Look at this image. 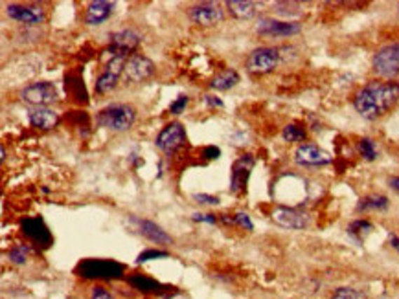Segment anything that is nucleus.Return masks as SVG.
<instances>
[{
	"mask_svg": "<svg viewBox=\"0 0 399 299\" xmlns=\"http://www.w3.org/2000/svg\"><path fill=\"white\" fill-rule=\"evenodd\" d=\"M127 59L129 57H122V55H111V59L107 61V64H105V68L102 70V74L97 76L96 85H94L97 94L107 96V94H111L112 90H116L118 83H120V78H122L123 72H126Z\"/></svg>",
	"mask_w": 399,
	"mask_h": 299,
	"instance_id": "obj_8",
	"label": "nucleus"
},
{
	"mask_svg": "<svg viewBox=\"0 0 399 299\" xmlns=\"http://www.w3.org/2000/svg\"><path fill=\"white\" fill-rule=\"evenodd\" d=\"M295 162L302 167H324L333 162V156L318 145L302 144L295 151Z\"/></svg>",
	"mask_w": 399,
	"mask_h": 299,
	"instance_id": "obj_17",
	"label": "nucleus"
},
{
	"mask_svg": "<svg viewBox=\"0 0 399 299\" xmlns=\"http://www.w3.org/2000/svg\"><path fill=\"white\" fill-rule=\"evenodd\" d=\"M219 221L223 222L224 226H236L234 215H232V217H230L229 213H221V215H219Z\"/></svg>",
	"mask_w": 399,
	"mask_h": 299,
	"instance_id": "obj_39",
	"label": "nucleus"
},
{
	"mask_svg": "<svg viewBox=\"0 0 399 299\" xmlns=\"http://www.w3.org/2000/svg\"><path fill=\"white\" fill-rule=\"evenodd\" d=\"M188 103H190V96H188V94H179L175 102L170 103V109H168V111H170V114H173V116H179V114H182V112L186 111Z\"/></svg>",
	"mask_w": 399,
	"mask_h": 299,
	"instance_id": "obj_32",
	"label": "nucleus"
},
{
	"mask_svg": "<svg viewBox=\"0 0 399 299\" xmlns=\"http://www.w3.org/2000/svg\"><path fill=\"white\" fill-rule=\"evenodd\" d=\"M302 32V25L297 20H278L271 17H262L256 25V34L263 37H292Z\"/></svg>",
	"mask_w": 399,
	"mask_h": 299,
	"instance_id": "obj_14",
	"label": "nucleus"
},
{
	"mask_svg": "<svg viewBox=\"0 0 399 299\" xmlns=\"http://www.w3.org/2000/svg\"><path fill=\"white\" fill-rule=\"evenodd\" d=\"M126 272L127 268L122 263L114 259H96V257L79 260L74 268V274L87 281H118L126 277Z\"/></svg>",
	"mask_w": 399,
	"mask_h": 299,
	"instance_id": "obj_2",
	"label": "nucleus"
},
{
	"mask_svg": "<svg viewBox=\"0 0 399 299\" xmlns=\"http://www.w3.org/2000/svg\"><path fill=\"white\" fill-rule=\"evenodd\" d=\"M234 222H236V226L243 228V230H247V232H252L254 230V222L250 221L248 213H245V211L234 213Z\"/></svg>",
	"mask_w": 399,
	"mask_h": 299,
	"instance_id": "obj_33",
	"label": "nucleus"
},
{
	"mask_svg": "<svg viewBox=\"0 0 399 299\" xmlns=\"http://www.w3.org/2000/svg\"><path fill=\"white\" fill-rule=\"evenodd\" d=\"M29 125L39 130H52L58 127L59 114L52 106H37L28 112Z\"/></svg>",
	"mask_w": 399,
	"mask_h": 299,
	"instance_id": "obj_22",
	"label": "nucleus"
},
{
	"mask_svg": "<svg viewBox=\"0 0 399 299\" xmlns=\"http://www.w3.org/2000/svg\"><path fill=\"white\" fill-rule=\"evenodd\" d=\"M131 222L137 226L138 233L142 237H146L147 241L155 242V244H173V237L170 233L165 232L164 228L158 226L156 222L153 221H147V218H138V217H131Z\"/></svg>",
	"mask_w": 399,
	"mask_h": 299,
	"instance_id": "obj_20",
	"label": "nucleus"
},
{
	"mask_svg": "<svg viewBox=\"0 0 399 299\" xmlns=\"http://www.w3.org/2000/svg\"><path fill=\"white\" fill-rule=\"evenodd\" d=\"M194 200L201 206H217L219 204V198L214 197V195H206V193H197L194 195Z\"/></svg>",
	"mask_w": 399,
	"mask_h": 299,
	"instance_id": "obj_35",
	"label": "nucleus"
},
{
	"mask_svg": "<svg viewBox=\"0 0 399 299\" xmlns=\"http://www.w3.org/2000/svg\"><path fill=\"white\" fill-rule=\"evenodd\" d=\"M116 4L111 0H94L85 6V13H83V22L87 26H102L105 25L114 13Z\"/></svg>",
	"mask_w": 399,
	"mask_h": 299,
	"instance_id": "obj_19",
	"label": "nucleus"
},
{
	"mask_svg": "<svg viewBox=\"0 0 399 299\" xmlns=\"http://www.w3.org/2000/svg\"><path fill=\"white\" fill-rule=\"evenodd\" d=\"M201 155L205 156L206 160H217L221 156V149L219 147H215V145H206V147H203V151H201Z\"/></svg>",
	"mask_w": 399,
	"mask_h": 299,
	"instance_id": "obj_37",
	"label": "nucleus"
},
{
	"mask_svg": "<svg viewBox=\"0 0 399 299\" xmlns=\"http://www.w3.org/2000/svg\"><path fill=\"white\" fill-rule=\"evenodd\" d=\"M20 99L26 105L34 106H52L59 102V92L54 83L50 81H37L32 83L19 92Z\"/></svg>",
	"mask_w": 399,
	"mask_h": 299,
	"instance_id": "obj_5",
	"label": "nucleus"
},
{
	"mask_svg": "<svg viewBox=\"0 0 399 299\" xmlns=\"http://www.w3.org/2000/svg\"><path fill=\"white\" fill-rule=\"evenodd\" d=\"M388 241H390V246L394 248V250L399 253V235H394V233H390Z\"/></svg>",
	"mask_w": 399,
	"mask_h": 299,
	"instance_id": "obj_40",
	"label": "nucleus"
},
{
	"mask_svg": "<svg viewBox=\"0 0 399 299\" xmlns=\"http://www.w3.org/2000/svg\"><path fill=\"white\" fill-rule=\"evenodd\" d=\"M19 230L32 244L41 250H48L54 244V235L43 217H25L19 222Z\"/></svg>",
	"mask_w": 399,
	"mask_h": 299,
	"instance_id": "obj_10",
	"label": "nucleus"
},
{
	"mask_svg": "<svg viewBox=\"0 0 399 299\" xmlns=\"http://www.w3.org/2000/svg\"><path fill=\"white\" fill-rule=\"evenodd\" d=\"M372 70L383 81L399 78V43L383 44L372 57Z\"/></svg>",
	"mask_w": 399,
	"mask_h": 299,
	"instance_id": "obj_4",
	"label": "nucleus"
},
{
	"mask_svg": "<svg viewBox=\"0 0 399 299\" xmlns=\"http://www.w3.org/2000/svg\"><path fill=\"white\" fill-rule=\"evenodd\" d=\"M205 103L210 106V109H224L223 99H221V97H217V96H214V94H206Z\"/></svg>",
	"mask_w": 399,
	"mask_h": 299,
	"instance_id": "obj_38",
	"label": "nucleus"
},
{
	"mask_svg": "<svg viewBox=\"0 0 399 299\" xmlns=\"http://www.w3.org/2000/svg\"><path fill=\"white\" fill-rule=\"evenodd\" d=\"M127 285L131 286L133 290L142 292V294H158L164 295V298H170V294L177 292L175 286L162 285L161 281L153 279L149 275L140 274V272H135V274H129L126 277Z\"/></svg>",
	"mask_w": 399,
	"mask_h": 299,
	"instance_id": "obj_18",
	"label": "nucleus"
},
{
	"mask_svg": "<svg viewBox=\"0 0 399 299\" xmlns=\"http://www.w3.org/2000/svg\"><path fill=\"white\" fill-rule=\"evenodd\" d=\"M388 208V197L379 193L366 195L357 204V211H385Z\"/></svg>",
	"mask_w": 399,
	"mask_h": 299,
	"instance_id": "obj_25",
	"label": "nucleus"
},
{
	"mask_svg": "<svg viewBox=\"0 0 399 299\" xmlns=\"http://www.w3.org/2000/svg\"><path fill=\"white\" fill-rule=\"evenodd\" d=\"M280 50L274 48V46H259V48H254L252 52L248 53L247 61V70L248 74L252 76H265V74L274 72V68L280 63Z\"/></svg>",
	"mask_w": 399,
	"mask_h": 299,
	"instance_id": "obj_7",
	"label": "nucleus"
},
{
	"mask_svg": "<svg viewBox=\"0 0 399 299\" xmlns=\"http://www.w3.org/2000/svg\"><path fill=\"white\" fill-rule=\"evenodd\" d=\"M330 299H368L365 292H360L357 288H351V286H341L337 288Z\"/></svg>",
	"mask_w": 399,
	"mask_h": 299,
	"instance_id": "obj_31",
	"label": "nucleus"
},
{
	"mask_svg": "<svg viewBox=\"0 0 399 299\" xmlns=\"http://www.w3.org/2000/svg\"><path fill=\"white\" fill-rule=\"evenodd\" d=\"M282 138L289 144H300V141H306L307 130L300 123H289V125L283 127Z\"/></svg>",
	"mask_w": 399,
	"mask_h": 299,
	"instance_id": "obj_26",
	"label": "nucleus"
},
{
	"mask_svg": "<svg viewBox=\"0 0 399 299\" xmlns=\"http://www.w3.org/2000/svg\"><path fill=\"white\" fill-rule=\"evenodd\" d=\"M398 17H399V4H398Z\"/></svg>",
	"mask_w": 399,
	"mask_h": 299,
	"instance_id": "obj_43",
	"label": "nucleus"
},
{
	"mask_svg": "<svg viewBox=\"0 0 399 299\" xmlns=\"http://www.w3.org/2000/svg\"><path fill=\"white\" fill-rule=\"evenodd\" d=\"M155 63L151 59L142 55V53H135L131 57L127 59L126 72H123V78L129 83H135V85H140V83L147 81L155 76Z\"/></svg>",
	"mask_w": 399,
	"mask_h": 299,
	"instance_id": "obj_16",
	"label": "nucleus"
},
{
	"mask_svg": "<svg viewBox=\"0 0 399 299\" xmlns=\"http://www.w3.org/2000/svg\"><path fill=\"white\" fill-rule=\"evenodd\" d=\"M388 186L394 189L395 193H399V176H390L388 179Z\"/></svg>",
	"mask_w": 399,
	"mask_h": 299,
	"instance_id": "obj_41",
	"label": "nucleus"
},
{
	"mask_svg": "<svg viewBox=\"0 0 399 299\" xmlns=\"http://www.w3.org/2000/svg\"><path fill=\"white\" fill-rule=\"evenodd\" d=\"M191 218L195 222H206V224H217V221H219L215 213H194Z\"/></svg>",
	"mask_w": 399,
	"mask_h": 299,
	"instance_id": "obj_36",
	"label": "nucleus"
},
{
	"mask_svg": "<svg viewBox=\"0 0 399 299\" xmlns=\"http://www.w3.org/2000/svg\"><path fill=\"white\" fill-rule=\"evenodd\" d=\"M188 144V134H186L184 125L180 121H170L162 127V130L156 134L155 145L156 149L162 151L164 155H175L177 151L182 149Z\"/></svg>",
	"mask_w": 399,
	"mask_h": 299,
	"instance_id": "obj_6",
	"label": "nucleus"
},
{
	"mask_svg": "<svg viewBox=\"0 0 399 299\" xmlns=\"http://www.w3.org/2000/svg\"><path fill=\"white\" fill-rule=\"evenodd\" d=\"M254 165H256V158L250 153H245L236 160L230 169V193L241 195L247 191V183Z\"/></svg>",
	"mask_w": 399,
	"mask_h": 299,
	"instance_id": "obj_15",
	"label": "nucleus"
},
{
	"mask_svg": "<svg viewBox=\"0 0 399 299\" xmlns=\"http://www.w3.org/2000/svg\"><path fill=\"white\" fill-rule=\"evenodd\" d=\"M88 299H116L112 295V292L109 288H105L103 285H94L90 290V295Z\"/></svg>",
	"mask_w": 399,
	"mask_h": 299,
	"instance_id": "obj_34",
	"label": "nucleus"
},
{
	"mask_svg": "<svg viewBox=\"0 0 399 299\" xmlns=\"http://www.w3.org/2000/svg\"><path fill=\"white\" fill-rule=\"evenodd\" d=\"M271 218L280 228L292 230V232H304V230L311 226V217L307 213L297 209L295 206H278L271 213Z\"/></svg>",
	"mask_w": 399,
	"mask_h": 299,
	"instance_id": "obj_11",
	"label": "nucleus"
},
{
	"mask_svg": "<svg viewBox=\"0 0 399 299\" xmlns=\"http://www.w3.org/2000/svg\"><path fill=\"white\" fill-rule=\"evenodd\" d=\"M135 121H137V109L129 103H111L103 106L96 116L97 127L116 134L131 130Z\"/></svg>",
	"mask_w": 399,
	"mask_h": 299,
	"instance_id": "obj_3",
	"label": "nucleus"
},
{
	"mask_svg": "<svg viewBox=\"0 0 399 299\" xmlns=\"http://www.w3.org/2000/svg\"><path fill=\"white\" fill-rule=\"evenodd\" d=\"M6 15L11 20L25 26H41L46 20V10L41 4H19L11 2L6 6Z\"/></svg>",
	"mask_w": 399,
	"mask_h": 299,
	"instance_id": "obj_13",
	"label": "nucleus"
},
{
	"mask_svg": "<svg viewBox=\"0 0 399 299\" xmlns=\"http://www.w3.org/2000/svg\"><path fill=\"white\" fill-rule=\"evenodd\" d=\"M372 230H374V224H372L370 221H366V218L353 221L350 226H348V232H350V235L357 237V239H363V237L368 235Z\"/></svg>",
	"mask_w": 399,
	"mask_h": 299,
	"instance_id": "obj_29",
	"label": "nucleus"
},
{
	"mask_svg": "<svg viewBox=\"0 0 399 299\" xmlns=\"http://www.w3.org/2000/svg\"><path fill=\"white\" fill-rule=\"evenodd\" d=\"M188 19L201 28H212L224 20V10L217 2H201L188 8Z\"/></svg>",
	"mask_w": 399,
	"mask_h": 299,
	"instance_id": "obj_12",
	"label": "nucleus"
},
{
	"mask_svg": "<svg viewBox=\"0 0 399 299\" xmlns=\"http://www.w3.org/2000/svg\"><path fill=\"white\" fill-rule=\"evenodd\" d=\"M357 151H359V155L366 160V162H374L377 158V145L372 138H360L359 144H357Z\"/></svg>",
	"mask_w": 399,
	"mask_h": 299,
	"instance_id": "obj_28",
	"label": "nucleus"
},
{
	"mask_svg": "<svg viewBox=\"0 0 399 299\" xmlns=\"http://www.w3.org/2000/svg\"><path fill=\"white\" fill-rule=\"evenodd\" d=\"M239 81H241V76H239L238 70H234V68H224V70H221V72L210 81V88L215 92H226L232 90Z\"/></svg>",
	"mask_w": 399,
	"mask_h": 299,
	"instance_id": "obj_24",
	"label": "nucleus"
},
{
	"mask_svg": "<svg viewBox=\"0 0 399 299\" xmlns=\"http://www.w3.org/2000/svg\"><path fill=\"white\" fill-rule=\"evenodd\" d=\"M142 43V34L135 28L118 29L109 37V46L105 52L109 55H122V57H131L138 50Z\"/></svg>",
	"mask_w": 399,
	"mask_h": 299,
	"instance_id": "obj_9",
	"label": "nucleus"
},
{
	"mask_svg": "<svg viewBox=\"0 0 399 299\" xmlns=\"http://www.w3.org/2000/svg\"><path fill=\"white\" fill-rule=\"evenodd\" d=\"M0 160H2V162H4V160H6V149H4V147L0 149Z\"/></svg>",
	"mask_w": 399,
	"mask_h": 299,
	"instance_id": "obj_42",
	"label": "nucleus"
},
{
	"mask_svg": "<svg viewBox=\"0 0 399 299\" xmlns=\"http://www.w3.org/2000/svg\"><path fill=\"white\" fill-rule=\"evenodd\" d=\"M65 90H67V96L78 105H88V102H90L83 76L78 70H70V72L65 74Z\"/></svg>",
	"mask_w": 399,
	"mask_h": 299,
	"instance_id": "obj_21",
	"label": "nucleus"
},
{
	"mask_svg": "<svg viewBox=\"0 0 399 299\" xmlns=\"http://www.w3.org/2000/svg\"><path fill=\"white\" fill-rule=\"evenodd\" d=\"M224 8L234 19L250 20L258 13L259 4L258 2H250V0H229V2H224Z\"/></svg>",
	"mask_w": 399,
	"mask_h": 299,
	"instance_id": "obj_23",
	"label": "nucleus"
},
{
	"mask_svg": "<svg viewBox=\"0 0 399 299\" xmlns=\"http://www.w3.org/2000/svg\"><path fill=\"white\" fill-rule=\"evenodd\" d=\"M8 259H10L11 265L25 266L29 259V244H25V242L13 244L8 251Z\"/></svg>",
	"mask_w": 399,
	"mask_h": 299,
	"instance_id": "obj_27",
	"label": "nucleus"
},
{
	"mask_svg": "<svg viewBox=\"0 0 399 299\" xmlns=\"http://www.w3.org/2000/svg\"><path fill=\"white\" fill-rule=\"evenodd\" d=\"M165 257H170V251L161 250V248H149V250H144L142 253H138L137 265H144V263L156 259H165Z\"/></svg>",
	"mask_w": 399,
	"mask_h": 299,
	"instance_id": "obj_30",
	"label": "nucleus"
},
{
	"mask_svg": "<svg viewBox=\"0 0 399 299\" xmlns=\"http://www.w3.org/2000/svg\"><path fill=\"white\" fill-rule=\"evenodd\" d=\"M399 102V83L374 79L359 88L353 96V109L360 118L375 121L386 116Z\"/></svg>",
	"mask_w": 399,
	"mask_h": 299,
	"instance_id": "obj_1",
	"label": "nucleus"
}]
</instances>
